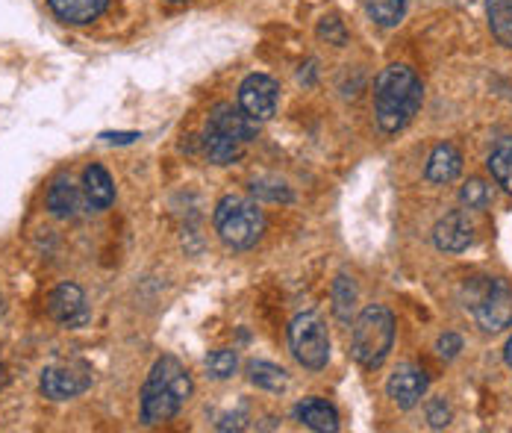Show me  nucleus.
<instances>
[{"instance_id":"f257e3e1","label":"nucleus","mask_w":512,"mask_h":433,"mask_svg":"<svg viewBox=\"0 0 512 433\" xmlns=\"http://www.w3.org/2000/svg\"><path fill=\"white\" fill-rule=\"evenodd\" d=\"M424 86L410 65H389L374 80V118L383 133H401L418 115Z\"/></svg>"},{"instance_id":"f03ea898","label":"nucleus","mask_w":512,"mask_h":433,"mask_svg":"<svg viewBox=\"0 0 512 433\" xmlns=\"http://www.w3.org/2000/svg\"><path fill=\"white\" fill-rule=\"evenodd\" d=\"M189 395H192V375L186 372V366L177 357L165 354L156 360L154 369L145 378L139 416L151 428L162 425L180 413V407L189 401Z\"/></svg>"},{"instance_id":"7ed1b4c3","label":"nucleus","mask_w":512,"mask_h":433,"mask_svg":"<svg viewBox=\"0 0 512 433\" xmlns=\"http://www.w3.org/2000/svg\"><path fill=\"white\" fill-rule=\"evenodd\" d=\"M259 133V121L245 115L242 107L218 104L209 112L204 130V151L215 165L239 163L245 148L251 145Z\"/></svg>"},{"instance_id":"20e7f679","label":"nucleus","mask_w":512,"mask_h":433,"mask_svg":"<svg viewBox=\"0 0 512 433\" xmlns=\"http://www.w3.org/2000/svg\"><path fill=\"white\" fill-rule=\"evenodd\" d=\"M395 345V316L383 304H368L351 330V354L362 369H380Z\"/></svg>"},{"instance_id":"39448f33","label":"nucleus","mask_w":512,"mask_h":433,"mask_svg":"<svg viewBox=\"0 0 512 433\" xmlns=\"http://www.w3.org/2000/svg\"><path fill=\"white\" fill-rule=\"evenodd\" d=\"M215 230L221 242L233 251H248L265 233V216L256 201L242 195H227L215 207Z\"/></svg>"},{"instance_id":"423d86ee","label":"nucleus","mask_w":512,"mask_h":433,"mask_svg":"<svg viewBox=\"0 0 512 433\" xmlns=\"http://www.w3.org/2000/svg\"><path fill=\"white\" fill-rule=\"evenodd\" d=\"M465 310L486 333L512 327V286L501 277H474L465 286Z\"/></svg>"},{"instance_id":"0eeeda50","label":"nucleus","mask_w":512,"mask_h":433,"mask_svg":"<svg viewBox=\"0 0 512 433\" xmlns=\"http://www.w3.org/2000/svg\"><path fill=\"white\" fill-rule=\"evenodd\" d=\"M289 345H292L295 360L309 372H321L330 360V336L318 313H301L292 319Z\"/></svg>"},{"instance_id":"6e6552de","label":"nucleus","mask_w":512,"mask_h":433,"mask_svg":"<svg viewBox=\"0 0 512 433\" xmlns=\"http://www.w3.org/2000/svg\"><path fill=\"white\" fill-rule=\"evenodd\" d=\"M39 389L51 401H71L92 389V372L86 366H48L39 378Z\"/></svg>"},{"instance_id":"1a4fd4ad","label":"nucleus","mask_w":512,"mask_h":433,"mask_svg":"<svg viewBox=\"0 0 512 433\" xmlns=\"http://www.w3.org/2000/svg\"><path fill=\"white\" fill-rule=\"evenodd\" d=\"M280 104V86L268 74H251L239 86V107L254 121H268Z\"/></svg>"},{"instance_id":"9d476101","label":"nucleus","mask_w":512,"mask_h":433,"mask_svg":"<svg viewBox=\"0 0 512 433\" xmlns=\"http://www.w3.org/2000/svg\"><path fill=\"white\" fill-rule=\"evenodd\" d=\"M45 307H48V316L53 322H59L62 327H83L92 319L86 295L77 283H59L48 295Z\"/></svg>"},{"instance_id":"9b49d317","label":"nucleus","mask_w":512,"mask_h":433,"mask_svg":"<svg viewBox=\"0 0 512 433\" xmlns=\"http://www.w3.org/2000/svg\"><path fill=\"white\" fill-rule=\"evenodd\" d=\"M427 386H430V378L424 369L412 366V363H404L392 372V378L386 383V392L389 398L401 407V410H412L424 395H427Z\"/></svg>"},{"instance_id":"f8f14e48","label":"nucleus","mask_w":512,"mask_h":433,"mask_svg":"<svg viewBox=\"0 0 512 433\" xmlns=\"http://www.w3.org/2000/svg\"><path fill=\"white\" fill-rule=\"evenodd\" d=\"M433 242L445 254H462L474 242V224H471L468 213L454 210V213L439 218L436 227H433Z\"/></svg>"},{"instance_id":"ddd939ff","label":"nucleus","mask_w":512,"mask_h":433,"mask_svg":"<svg viewBox=\"0 0 512 433\" xmlns=\"http://www.w3.org/2000/svg\"><path fill=\"white\" fill-rule=\"evenodd\" d=\"M48 6L62 24L83 27V24H92L101 18L109 0H48Z\"/></svg>"},{"instance_id":"4468645a","label":"nucleus","mask_w":512,"mask_h":433,"mask_svg":"<svg viewBox=\"0 0 512 433\" xmlns=\"http://www.w3.org/2000/svg\"><path fill=\"white\" fill-rule=\"evenodd\" d=\"M298 422H304L309 431L318 433H336L339 431V413L333 404H327L324 398H304L295 407Z\"/></svg>"},{"instance_id":"2eb2a0df","label":"nucleus","mask_w":512,"mask_h":433,"mask_svg":"<svg viewBox=\"0 0 512 433\" xmlns=\"http://www.w3.org/2000/svg\"><path fill=\"white\" fill-rule=\"evenodd\" d=\"M462 171V154L454 148V145H436L433 148V154H430V160H427V171H424V177L430 180V183H436V186H445V183H451V180H457Z\"/></svg>"},{"instance_id":"dca6fc26","label":"nucleus","mask_w":512,"mask_h":433,"mask_svg":"<svg viewBox=\"0 0 512 433\" xmlns=\"http://www.w3.org/2000/svg\"><path fill=\"white\" fill-rule=\"evenodd\" d=\"M83 192L92 210H109L115 201V183L103 165L92 163L83 171Z\"/></svg>"},{"instance_id":"f3484780","label":"nucleus","mask_w":512,"mask_h":433,"mask_svg":"<svg viewBox=\"0 0 512 433\" xmlns=\"http://www.w3.org/2000/svg\"><path fill=\"white\" fill-rule=\"evenodd\" d=\"M80 207V195H77V186L68 180V177H56L48 189V210L56 218H71Z\"/></svg>"},{"instance_id":"a211bd4d","label":"nucleus","mask_w":512,"mask_h":433,"mask_svg":"<svg viewBox=\"0 0 512 433\" xmlns=\"http://www.w3.org/2000/svg\"><path fill=\"white\" fill-rule=\"evenodd\" d=\"M486 18L492 36L504 48H512V0H486Z\"/></svg>"},{"instance_id":"6ab92c4d","label":"nucleus","mask_w":512,"mask_h":433,"mask_svg":"<svg viewBox=\"0 0 512 433\" xmlns=\"http://www.w3.org/2000/svg\"><path fill=\"white\" fill-rule=\"evenodd\" d=\"M354 310H357V286H354V280L348 274H339L333 280V313H336L339 322L348 325Z\"/></svg>"},{"instance_id":"aec40b11","label":"nucleus","mask_w":512,"mask_h":433,"mask_svg":"<svg viewBox=\"0 0 512 433\" xmlns=\"http://www.w3.org/2000/svg\"><path fill=\"white\" fill-rule=\"evenodd\" d=\"M248 378L254 386L265 389V392H283L289 386V375L286 369L274 366V363H265V360H254L248 366Z\"/></svg>"},{"instance_id":"412c9836","label":"nucleus","mask_w":512,"mask_h":433,"mask_svg":"<svg viewBox=\"0 0 512 433\" xmlns=\"http://www.w3.org/2000/svg\"><path fill=\"white\" fill-rule=\"evenodd\" d=\"M489 174L495 177V183L498 186H504L507 192L512 195V142L510 139H504V142H498L495 145V151L489 154Z\"/></svg>"},{"instance_id":"4be33fe9","label":"nucleus","mask_w":512,"mask_h":433,"mask_svg":"<svg viewBox=\"0 0 512 433\" xmlns=\"http://www.w3.org/2000/svg\"><path fill=\"white\" fill-rule=\"evenodd\" d=\"M368 3V15L380 24V27H395L404 21L407 15V3L410 0H365Z\"/></svg>"},{"instance_id":"5701e85b","label":"nucleus","mask_w":512,"mask_h":433,"mask_svg":"<svg viewBox=\"0 0 512 433\" xmlns=\"http://www.w3.org/2000/svg\"><path fill=\"white\" fill-rule=\"evenodd\" d=\"M460 201L465 210H483L492 201V186L480 177H471L460 189Z\"/></svg>"},{"instance_id":"b1692460","label":"nucleus","mask_w":512,"mask_h":433,"mask_svg":"<svg viewBox=\"0 0 512 433\" xmlns=\"http://www.w3.org/2000/svg\"><path fill=\"white\" fill-rule=\"evenodd\" d=\"M251 192H254V198H259V201H271V204H280V201L289 204V201H292V189H289L283 180H277V177L254 180Z\"/></svg>"},{"instance_id":"393cba45","label":"nucleus","mask_w":512,"mask_h":433,"mask_svg":"<svg viewBox=\"0 0 512 433\" xmlns=\"http://www.w3.org/2000/svg\"><path fill=\"white\" fill-rule=\"evenodd\" d=\"M206 366H209V375H212V378H233V372H236V366H239V357H236L233 348H218V351L209 354Z\"/></svg>"},{"instance_id":"a878e982","label":"nucleus","mask_w":512,"mask_h":433,"mask_svg":"<svg viewBox=\"0 0 512 433\" xmlns=\"http://www.w3.org/2000/svg\"><path fill=\"white\" fill-rule=\"evenodd\" d=\"M318 36H321L327 45H336V48L348 45V30H345V24H342L339 18H321Z\"/></svg>"},{"instance_id":"bb28decb","label":"nucleus","mask_w":512,"mask_h":433,"mask_svg":"<svg viewBox=\"0 0 512 433\" xmlns=\"http://www.w3.org/2000/svg\"><path fill=\"white\" fill-rule=\"evenodd\" d=\"M427 422H430V428H436V431L448 428V422H451V410H448V404H445L442 398H436V401H430V404H427Z\"/></svg>"},{"instance_id":"cd10ccee","label":"nucleus","mask_w":512,"mask_h":433,"mask_svg":"<svg viewBox=\"0 0 512 433\" xmlns=\"http://www.w3.org/2000/svg\"><path fill=\"white\" fill-rule=\"evenodd\" d=\"M436 351H439V357H442V360H454V357L462 351V336H457V333H445V336H439Z\"/></svg>"},{"instance_id":"c85d7f7f","label":"nucleus","mask_w":512,"mask_h":433,"mask_svg":"<svg viewBox=\"0 0 512 433\" xmlns=\"http://www.w3.org/2000/svg\"><path fill=\"white\" fill-rule=\"evenodd\" d=\"M101 139H106V142H118V145H130V142H136L139 139V133H101Z\"/></svg>"},{"instance_id":"c756f323","label":"nucleus","mask_w":512,"mask_h":433,"mask_svg":"<svg viewBox=\"0 0 512 433\" xmlns=\"http://www.w3.org/2000/svg\"><path fill=\"white\" fill-rule=\"evenodd\" d=\"M504 360H507V366L512 369V336H510V342H507V348H504Z\"/></svg>"},{"instance_id":"7c9ffc66","label":"nucleus","mask_w":512,"mask_h":433,"mask_svg":"<svg viewBox=\"0 0 512 433\" xmlns=\"http://www.w3.org/2000/svg\"><path fill=\"white\" fill-rule=\"evenodd\" d=\"M6 383H9V375H6V369H3V366H0V389H3V386H6Z\"/></svg>"},{"instance_id":"2f4dec72","label":"nucleus","mask_w":512,"mask_h":433,"mask_svg":"<svg viewBox=\"0 0 512 433\" xmlns=\"http://www.w3.org/2000/svg\"><path fill=\"white\" fill-rule=\"evenodd\" d=\"M168 3H186V0H168Z\"/></svg>"}]
</instances>
